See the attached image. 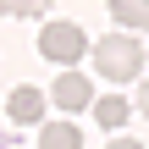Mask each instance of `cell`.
Instances as JSON below:
<instances>
[{
  "label": "cell",
  "instance_id": "obj_7",
  "mask_svg": "<svg viewBox=\"0 0 149 149\" xmlns=\"http://www.w3.org/2000/svg\"><path fill=\"white\" fill-rule=\"evenodd\" d=\"M111 17L127 33H138V28H149V0H111Z\"/></svg>",
  "mask_w": 149,
  "mask_h": 149
},
{
  "label": "cell",
  "instance_id": "obj_2",
  "mask_svg": "<svg viewBox=\"0 0 149 149\" xmlns=\"http://www.w3.org/2000/svg\"><path fill=\"white\" fill-rule=\"evenodd\" d=\"M83 50H88V39H83L77 22H44V33H39V55H44L50 66H77Z\"/></svg>",
  "mask_w": 149,
  "mask_h": 149
},
{
  "label": "cell",
  "instance_id": "obj_6",
  "mask_svg": "<svg viewBox=\"0 0 149 149\" xmlns=\"http://www.w3.org/2000/svg\"><path fill=\"white\" fill-rule=\"evenodd\" d=\"M39 149H83V133L61 116V122H39Z\"/></svg>",
  "mask_w": 149,
  "mask_h": 149
},
{
  "label": "cell",
  "instance_id": "obj_5",
  "mask_svg": "<svg viewBox=\"0 0 149 149\" xmlns=\"http://www.w3.org/2000/svg\"><path fill=\"white\" fill-rule=\"evenodd\" d=\"M88 111H94V122H100V127H111V133L133 122V100H122V94H105V100H94Z\"/></svg>",
  "mask_w": 149,
  "mask_h": 149
},
{
  "label": "cell",
  "instance_id": "obj_4",
  "mask_svg": "<svg viewBox=\"0 0 149 149\" xmlns=\"http://www.w3.org/2000/svg\"><path fill=\"white\" fill-rule=\"evenodd\" d=\"M6 116H11V127H39L44 122V88H11L6 94Z\"/></svg>",
  "mask_w": 149,
  "mask_h": 149
},
{
  "label": "cell",
  "instance_id": "obj_1",
  "mask_svg": "<svg viewBox=\"0 0 149 149\" xmlns=\"http://www.w3.org/2000/svg\"><path fill=\"white\" fill-rule=\"evenodd\" d=\"M94 72L111 83H138L144 77V44L138 33H105L94 44Z\"/></svg>",
  "mask_w": 149,
  "mask_h": 149
},
{
  "label": "cell",
  "instance_id": "obj_3",
  "mask_svg": "<svg viewBox=\"0 0 149 149\" xmlns=\"http://www.w3.org/2000/svg\"><path fill=\"white\" fill-rule=\"evenodd\" d=\"M44 105H55L61 116H72V111H88V105H94V83H88L83 72H61V77L50 83Z\"/></svg>",
  "mask_w": 149,
  "mask_h": 149
},
{
  "label": "cell",
  "instance_id": "obj_8",
  "mask_svg": "<svg viewBox=\"0 0 149 149\" xmlns=\"http://www.w3.org/2000/svg\"><path fill=\"white\" fill-rule=\"evenodd\" d=\"M50 0H6V17H44Z\"/></svg>",
  "mask_w": 149,
  "mask_h": 149
},
{
  "label": "cell",
  "instance_id": "obj_10",
  "mask_svg": "<svg viewBox=\"0 0 149 149\" xmlns=\"http://www.w3.org/2000/svg\"><path fill=\"white\" fill-rule=\"evenodd\" d=\"M0 17H6V0H0Z\"/></svg>",
  "mask_w": 149,
  "mask_h": 149
},
{
  "label": "cell",
  "instance_id": "obj_9",
  "mask_svg": "<svg viewBox=\"0 0 149 149\" xmlns=\"http://www.w3.org/2000/svg\"><path fill=\"white\" fill-rule=\"evenodd\" d=\"M105 149H144L138 138H116V144H105Z\"/></svg>",
  "mask_w": 149,
  "mask_h": 149
}]
</instances>
